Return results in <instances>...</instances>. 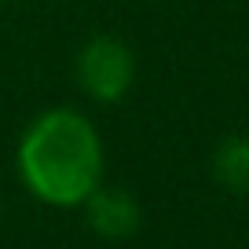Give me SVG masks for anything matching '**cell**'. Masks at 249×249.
Here are the masks:
<instances>
[{
  "mask_svg": "<svg viewBox=\"0 0 249 249\" xmlns=\"http://www.w3.org/2000/svg\"><path fill=\"white\" fill-rule=\"evenodd\" d=\"M81 205H85L88 227L95 234H103V238H132L140 231V205H136V198L128 191L95 187Z\"/></svg>",
  "mask_w": 249,
  "mask_h": 249,
  "instance_id": "3",
  "label": "cell"
},
{
  "mask_svg": "<svg viewBox=\"0 0 249 249\" xmlns=\"http://www.w3.org/2000/svg\"><path fill=\"white\" fill-rule=\"evenodd\" d=\"M22 183L48 205H81L103 179V143L77 110H48L18 143Z\"/></svg>",
  "mask_w": 249,
  "mask_h": 249,
  "instance_id": "1",
  "label": "cell"
},
{
  "mask_svg": "<svg viewBox=\"0 0 249 249\" xmlns=\"http://www.w3.org/2000/svg\"><path fill=\"white\" fill-rule=\"evenodd\" d=\"M213 172L227 191L249 198V136H227L213 154Z\"/></svg>",
  "mask_w": 249,
  "mask_h": 249,
  "instance_id": "4",
  "label": "cell"
},
{
  "mask_svg": "<svg viewBox=\"0 0 249 249\" xmlns=\"http://www.w3.org/2000/svg\"><path fill=\"white\" fill-rule=\"evenodd\" d=\"M136 77L132 52L117 37H92L77 55V81L92 99L99 103H117Z\"/></svg>",
  "mask_w": 249,
  "mask_h": 249,
  "instance_id": "2",
  "label": "cell"
}]
</instances>
